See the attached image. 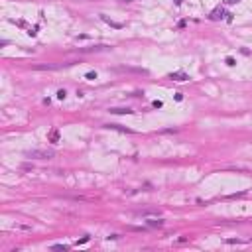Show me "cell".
I'll use <instances>...</instances> for the list:
<instances>
[{
	"instance_id": "cell-8",
	"label": "cell",
	"mask_w": 252,
	"mask_h": 252,
	"mask_svg": "<svg viewBox=\"0 0 252 252\" xmlns=\"http://www.w3.org/2000/svg\"><path fill=\"white\" fill-rule=\"evenodd\" d=\"M148 226H158V229H159V226H163V221H158V219H150V221H148Z\"/></svg>"
},
{
	"instance_id": "cell-1",
	"label": "cell",
	"mask_w": 252,
	"mask_h": 252,
	"mask_svg": "<svg viewBox=\"0 0 252 252\" xmlns=\"http://www.w3.org/2000/svg\"><path fill=\"white\" fill-rule=\"evenodd\" d=\"M26 156L32 158V159H51L55 156V152L53 150H30Z\"/></svg>"
},
{
	"instance_id": "cell-15",
	"label": "cell",
	"mask_w": 252,
	"mask_h": 252,
	"mask_svg": "<svg viewBox=\"0 0 252 252\" xmlns=\"http://www.w3.org/2000/svg\"><path fill=\"white\" fill-rule=\"evenodd\" d=\"M238 0H226V4H236Z\"/></svg>"
},
{
	"instance_id": "cell-17",
	"label": "cell",
	"mask_w": 252,
	"mask_h": 252,
	"mask_svg": "<svg viewBox=\"0 0 252 252\" xmlns=\"http://www.w3.org/2000/svg\"><path fill=\"white\" fill-rule=\"evenodd\" d=\"M122 2H130V0H122Z\"/></svg>"
},
{
	"instance_id": "cell-14",
	"label": "cell",
	"mask_w": 252,
	"mask_h": 252,
	"mask_svg": "<svg viewBox=\"0 0 252 252\" xmlns=\"http://www.w3.org/2000/svg\"><path fill=\"white\" fill-rule=\"evenodd\" d=\"M226 65H230V67L234 65V59H233V57H226Z\"/></svg>"
},
{
	"instance_id": "cell-7",
	"label": "cell",
	"mask_w": 252,
	"mask_h": 252,
	"mask_svg": "<svg viewBox=\"0 0 252 252\" xmlns=\"http://www.w3.org/2000/svg\"><path fill=\"white\" fill-rule=\"evenodd\" d=\"M104 128H108V130H122V132H132V130H128V128H120L118 124H107Z\"/></svg>"
},
{
	"instance_id": "cell-4",
	"label": "cell",
	"mask_w": 252,
	"mask_h": 252,
	"mask_svg": "<svg viewBox=\"0 0 252 252\" xmlns=\"http://www.w3.org/2000/svg\"><path fill=\"white\" fill-rule=\"evenodd\" d=\"M112 114H132L134 110H130V108H110Z\"/></svg>"
},
{
	"instance_id": "cell-6",
	"label": "cell",
	"mask_w": 252,
	"mask_h": 252,
	"mask_svg": "<svg viewBox=\"0 0 252 252\" xmlns=\"http://www.w3.org/2000/svg\"><path fill=\"white\" fill-rule=\"evenodd\" d=\"M100 18L104 20V22L107 24H110V26H114V28H122V24H118V22H112L110 18H108V16H104V14H100Z\"/></svg>"
},
{
	"instance_id": "cell-2",
	"label": "cell",
	"mask_w": 252,
	"mask_h": 252,
	"mask_svg": "<svg viewBox=\"0 0 252 252\" xmlns=\"http://www.w3.org/2000/svg\"><path fill=\"white\" fill-rule=\"evenodd\" d=\"M170 79H173V81H187L189 75L183 73V71H173V73H170Z\"/></svg>"
},
{
	"instance_id": "cell-13",
	"label": "cell",
	"mask_w": 252,
	"mask_h": 252,
	"mask_svg": "<svg viewBox=\"0 0 252 252\" xmlns=\"http://www.w3.org/2000/svg\"><path fill=\"white\" fill-rule=\"evenodd\" d=\"M65 95H67V93H65L63 89H61V91H57V99H65Z\"/></svg>"
},
{
	"instance_id": "cell-5",
	"label": "cell",
	"mask_w": 252,
	"mask_h": 252,
	"mask_svg": "<svg viewBox=\"0 0 252 252\" xmlns=\"http://www.w3.org/2000/svg\"><path fill=\"white\" fill-rule=\"evenodd\" d=\"M108 49V45H95V47H83V51H104Z\"/></svg>"
},
{
	"instance_id": "cell-3",
	"label": "cell",
	"mask_w": 252,
	"mask_h": 252,
	"mask_svg": "<svg viewBox=\"0 0 252 252\" xmlns=\"http://www.w3.org/2000/svg\"><path fill=\"white\" fill-rule=\"evenodd\" d=\"M222 16H225V10H222V8H215L209 18H211V20H222Z\"/></svg>"
},
{
	"instance_id": "cell-11",
	"label": "cell",
	"mask_w": 252,
	"mask_h": 252,
	"mask_svg": "<svg viewBox=\"0 0 252 252\" xmlns=\"http://www.w3.org/2000/svg\"><path fill=\"white\" fill-rule=\"evenodd\" d=\"M51 248H53V250H67V246H65V244H53Z\"/></svg>"
},
{
	"instance_id": "cell-9",
	"label": "cell",
	"mask_w": 252,
	"mask_h": 252,
	"mask_svg": "<svg viewBox=\"0 0 252 252\" xmlns=\"http://www.w3.org/2000/svg\"><path fill=\"white\" fill-rule=\"evenodd\" d=\"M49 138H51V142H57V140H59V132H57V130H53V132L49 134Z\"/></svg>"
},
{
	"instance_id": "cell-12",
	"label": "cell",
	"mask_w": 252,
	"mask_h": 252,
	"mask_svg": "<svg viewBox=\"0 0 252 252\" xmlns=\"http://www.w3.org/2000/svg\"><path fill=\"white\" fill-rule=\"evenodd\" d=\"M152 107H154V108H162V107H163V103H162V100H154Z\"/></svg>"
},
{
	"instance_id": "cell-10",
	"label": "cell",
	"mask_w": 252,
	"mask_h": 252,
	"mask_svg": "<svg viewBox=\"0 0 252 252\" xmlns=\"http://www.w3.org/2000/svg\"><path fill=\"white\" fill-rule=\"evenodd\" d=\"M85 79H89V81H95V79H96V73H95V71H89V73L85 75Z\"/></svg>"
},
{
	"instance_id": "cell-16",
	"label": "cell",
	"mask_w": 252,
	"mask_h": 252,
	"mask_svg": "<svg viewBox=\"0 0 252 252\" xmlns=\"http://www.w3.org/2000/svg\"><path fill=\"white\" fill-rule=\"evenodd\" d=\"M175 2H177V4H181V0H175Z\"/></svg>"
}]
</instances>
